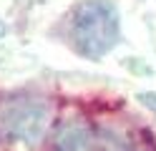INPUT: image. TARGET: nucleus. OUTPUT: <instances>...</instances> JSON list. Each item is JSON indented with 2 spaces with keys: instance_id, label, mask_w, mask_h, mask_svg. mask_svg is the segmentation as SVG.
<instances>
[{
  "instance_id": "obj_1",
  "label": "nucleus",
  "mask_w": 156,
  "mask_h": 151,
  "mask_svg": "<svg viewBox=\"0 0 156 151\" xmlns=\"http://www.w3.org/2000/svg\"><path fill=\"white\" fill-rule=\"evenodd\" d=\"M71 43L88 60H101L111 53L121 40V18L119 8L108 0H83L73 8L71 20Z\"/></svg>"
},
{
  "instance_id": "obj_4",
  "label": "nucleus",
  "mask_w": 156,
  "mask_h": 151,
  "mask_svg": "<svg viewBox=\"0 0 156 151\" xmlns=\"http://www.w3.org/2000/svg\"><path fill=\"white\" fill-rule=\"evenodd\" d=\"M5 33H8V25H5V23H3V20H0V38H3V35H5Z\"/></svg>"
},
{
  "instance_id": "obj_2",
  "label": "nucleus",
  "mask_w": 156,
  "mask_h": 151,
  "mask_svg": "<svg viewBox=\"0 0 156 151\" xmlns=\"http://www.w3.org/2000/svg\"><path fill=\"white\" fill-rule=\"evenodd\" d=\"M48 126V106L38 98H13L0 108V128L8 138H18L25 144L41 141Z\"/></svg>"
},
{
  "instance_id": "obj_3",
  "label": "nucleus",
  "mask_w": 156,
  "mask_h": 151,
  "mask_svg": "<svg viewBox=\"0 0 156 151\" xmlns=\"http://www.w3.org/2000/svg\"><path fill=\"white\" fill-rule=\"evenodd\" d=\"M136 98H139L141 106H146L149 111H154V113H156V91H141Z\"/></svg>"
}]
</instances>
